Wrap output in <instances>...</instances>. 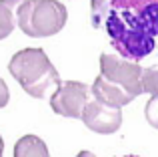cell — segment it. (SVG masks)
<instances>
[{
    "label": "cell",
    "instance_id": "277c9868",
    "mask_svg": "<svg viewBox=\"0 0 158 157\" xmlns=\"http://www.w3.org/2000/svg\"><path fill=\"white\" fill-rule=\"evenodd\" d=\"M142 71L144 67H140L134 61L118 59L116 55H100V77L112 85L124 89L134 99L144 93Z\"/></svg>",
    "mask_w": 158,
    "mask_h": 157
},
{
    "label": "cell",
    "instance_id": "9c48e42d",
    "mask_svg": "<svg viewBox=\"0 0 158 157\" xmlns=\"http://www.w3.org/2000/svg\"><path fill=\"white\" fill-rule=\"evenodd\" d=\"M14 157H50L46 143L36 135H24L14 145Z\"/></svg>",
    "mask_w": 158,
    "mask_h": 157
},
{
    "label": "cell",
    "instance_id": "8992f818",
    "mask_svg": "<svg viewBox=\"0 0 158 157\" xmlns=\"http://www.w3.org/2000/svg\"><path fill=\"white\" fill-rule=\"evenodd\" d=\"M122 107H112L106 103L98 101V99H90L86 105L84 115H82V123L88 127L90 131L100 135H110L116 133L122 125Z\"/></svg>",
    "mask_w": 158,
    "mask_h": 157
},
{
    "label": "cell",
    "instance_id": "8fae6325",
    "mask_svg": "<svg viewBox=\"0 0 158 157\" xmlns=\"http://www.w3.org/2000/svg\"><path fill=\"white\" fill-rule=\"evenodd\" d=\"M142 87L144 93L158 95V65H152V67H146L142 71Z\"/></svg>",
    "mask_w": 158,
    "mask_h": 157
},
{
    "label": "cell",
    "instance_id": "6da1fadb",
    "mask_svg": "<svg viewBox=\"0 0 158 157\" xmlns=\"http://www.w3.org/2000/svg\"><path fill=\"white\" fill-rule=\"evenodd\" d=\"M104 30L122 59L140 63L158 51V0H114Z\"/></svg>",
    "mask_w": 158,
    "mask_h": 157
},
{
    "label": "cell",
    "instance_id": "7c38bea8",
    "mask_svg": "<svg viewBox=\"0 0 158 157\" xmlns=\"http://www.w3.org/2000/svg\"><path fill=\"white\" fill-rule=\"evenodd\" d=\"M144 117L150 123V127L158 129V95H152V97L148 99L146 107H144Z\"/></svg>",
    "mask_w": 158,
    "mask_h": 157
},
{
    "label": "cell",
    "instance_id": "5b68a950",
    "mask_svg": "<svg viewBox=\"0 0 158 157\" xmlns=\"http://www.w3.org/2000/svg\"><path fill=\"white\" fill-rule=\"evenodd\" d=\"M90 99H92V87L80 81H64L50 97V107L56 115L82 119Z\"/></svg>",
    "mask_w": 158,
    "mask_h": 157
},
{
    "label": "cell",
    "instance_id": "3957f363",
    "mask_svg": "<svg viewBox=\"0 0 158 157\" xmlns=\"http://www.w3.org/2000/svg\"><path fill=\"white\" fill-rule=\"evenodd\" d=\"M68 10L58 0H24L18 10V26L26 36L42 38L64 28Z\"/></svg>",
    "mask_w": 158,
    "mask_h": 157
},
{
    "label": "cell",
    "instance_id": "4fadbf2b",
    "mask_svg": "<svg viewBox=\"0 0 158 157\" xmlns=\"http://www.w3.org/2000/svg\"><path fill=\"white\" fill-rule=\"evenodd\" d=\"M76 157H96V155H94L92 151H80V153H78Z\"/></svg>",
    "mask_w": 158,
    "mask_h": 157
},
{
    "label": "cell",
    "instance_id": "ba28073f",
    "mask_svg": "<svg viewBox=\"0 0 158 157\" xmlns=\"http://www.w3.org/2000/svg\"><path fill=\"white\" fill-rule=\"evenodd\" d=\"M24 0H0V38H6L18 24V10Z\"/></svg>",
    "mask_w": 158,
    "mask_h": 157
},
{
    "label": "cell",
    "instance_id": "7a4b0ae2",
    "mask_svg": "<svg viewBox=\"0 0 158 157\" xmlns=\"http://www.w3.org/2000/svg\"><path fill=\"white\" fill-rule=\"evenodd\" d=\"M10 75L34 99H48L62 85V78L42 48H22L8 63Z\"/></svg>",
    "mask_w": 158,
    "mask_h": 157
},
{
    "label": "cell",
    "instance_id": "5bb4252c",
    "mask_svg": "<svg viewBox=\"0 0 158 157\" xmlns=\"http://www.w3.org/2000/svg\"><path fill=\"white\" fill-rule=\"evenodd\" d=\"M124 157H138V155H124Z\"/></svg>",
    "mask_w": 158,
    "mask_h": 157
},
{
    "label": "cell",
    "instance_id": "30bf717a",
    "mask_svg": "<svg viewBox=\"0 0 158 157\" xmlns=\"http://www.w3.org/2000/svg\"><path fill=\"white\" fill-rule=\"evenodd\" d=\"M114 0H90V22L94 28H104Z\"/></svg>",
    "mask_w": 158,
    "mask_h": 157
},
{
    "label": "cell",
    "instance_id": "52a82bcc",
    "mask_svg": "<svg viewBox=\"0 0 158 157\" xmlns=\"http://www.w3.org/2000/svg\"><path fill=\"white\" fill-rule=\"evenodd\" d=\"M92 97L98 99V101H102V103H106V105H112V107H124V105L134 101V97H132L130 93H126L124 89L108 83L106 78H102L100 75L92 83Z\"/></svg>",
    "mask_w": 158,
    "mask_h": 157
}]
</instances>
